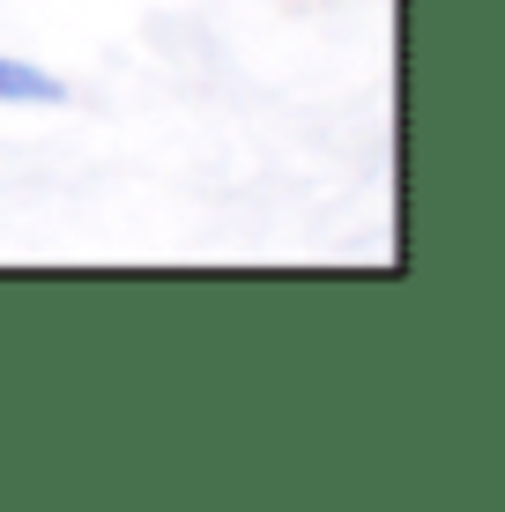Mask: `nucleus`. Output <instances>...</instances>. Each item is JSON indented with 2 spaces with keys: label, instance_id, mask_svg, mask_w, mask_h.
<instances>
[{
  "label": "nucleus",
  "instance_id": "obj_1",
  "mask_svg": "<svg viewBox=\"0 0 505 512\" xmlns=\"http://www.w3.org/2000/svg\"><path fill=\"white\" fill-rule=\"evenodd\" d=\"M0 104H67V82L45 75V67H30V60H8V52H0Z\"/></svg>",
  "mask_w": 505,
  "mask_h": 512
}]
</instances>
